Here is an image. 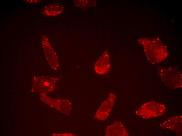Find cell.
Returning <instances> with one entry per match:
<instances>
[{
    "instance_id": "obj_1",
    "label": "cell",
    "mask_w": 182,
    "mask_h": 136,
    "mask_svg": "<svg viewBox=\"0 0 182 136\" xmlns=\"http://www.w3.org/2000/svg\"><path fill=\"white\" fill-rule=\"evenodd\" d=\"M140 41L147 59L151 63H160L167 58L168 53L166 48L159 40L145 38Z\"/></svg>"
},
{
    "instance_id": "obj_2",
    "label": "cell",
    "mask_w": 182,
    "mask_h": 136,
    "mask_svg": "<svg viewBox=\"0 0 182 136\" xmlns=\"http://www.w3.org/2000/svg\"><path fill=\"white\" fill-rule=\"evenodd\" d=\"M165 106L155 101H150L142 105L136 111L137 115L145 119L161 116L166 112Z\"/></svg>"
},
{
    "instance_id": "obj_3",
    "label": "cell",
    "mask_w": 182,
    "mask_h": 136,
    "mask_svg": "<svg viewBox=\"0 0 182 136\" xmlns=\"http://www.w3.org/2000/svg\"><path fill=\"white\" fill-rule=\"evenodd\" d=\"M159 75L163 81L168 87L177 88L181 87L182 73L174 68H163L159 70Z\"/></svg>"
},
{
    "instance_id": "obj_4",
    "label": "cell",
    "mask_w": 182,
    "mask_h": 136,
    "mask_svg": "<svg viewBox=\"0 0 182 136\" xmlns=\"http://www.w3.org/2000/svg\"><path fill=\"white\" fill-rule=\"evenodd\" d=\"M42 37L43 46L47 60L52 68L56 69L59 66V63L56 53L51 46L47 38L45 36Z\"/></svg>"
},
{
    "instance_id": "obj_5",
    "label": "cell",
    "mask_w": 182,
    "mask_h": 136,
    "mask_svg": "<svg viewBox=\"0 0 182 136\" xmlns=\"http://www.w3.org/2000/svg\"><path fill=\"white\" fill-rule=\"evenodd\" d=\"M94 70L97 74L100 75L106 74L111 69L109 57L107 53H104L95 62Z\"/></svg>"
},
{
    "instance_id": "obj_6",
    "label": "cell",
    "mask_w": 182,
    "mask_h": 136,
    "mask_svg": "<svg viewBox=\"0 0 182 136\" xmlns=\"http://www.w3.org/2000/svg\"><path fill=\"white\" fill-rule=\"evenodd\" d=\"M161 124V127L165 129L174 131H181L182 116H178L170 117Z\"/></svg>"
},
{
    "instance_id": "obj_7",
    "label": "cell",
    "mask_w": 182,
    "mask_h": 136,
    "mask_svg": "<svg viewBox=\"0 0 182 136\" xmlns=\"http://www.w3.org/2000/svg\"><path fill=\"white\" fill-rule=\"evenodd\" d=\"M63 9L62 5L60 3H52L44 7L42 11V13L47 16H55L61 13Z\"/></svg>"
}]
</instances>
